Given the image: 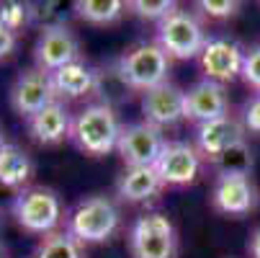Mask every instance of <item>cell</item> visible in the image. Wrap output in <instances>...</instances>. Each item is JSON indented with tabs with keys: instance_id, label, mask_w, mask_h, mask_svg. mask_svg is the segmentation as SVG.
I'll list each match as a JSON object with an SVG mask.
<instances>
[{
	"instance_id": "8992f818",
	"label": "cell",
	"mask_w": 260,
	"mask_h": 258,
	"mask_svg": "<svg viewBox=\"0 0 260 258\" xmlns=\"http://www.w3.org/2000/svg\"><path fill=\"white\" fill-rule=\"evenodd\" d=\"M170 57L157 42H139L132 44L121 57L119 67L124 78L137 93H147L162 83H170Z\"/></svg>"
},
{
	"instance_id": "f1b7e54d",
	"label": "cell",
	"mask_w": 260,
	"mask_h": 258,
	"mask_svg": "<svg viewBox=\"0 0 260 258\" xmlns=\"http://www.w3.org/2000/svg\"><path fill=\"white\" fill-rule=\"evenodd\" d=\"M13 49H16V34L0 23V60H6Z\"/></svg>"
},
{
	"instance_id": "52a82bcc",
	"label": "cell",
	"mask_w": 260,
	"mask_h": 258,
	"mask_svg": "<svg viewBox=\"0 0 260 258\" xmlns=\"http://www.w3.org/2000/svg\"><path fill=\"white\" fill-rule=\"evenodd\" d=\"M165 145H168L165 132L142 119V122H132L121 127L116 153L121 155L126 168H147L160 160Z\"/></svg>"
},
{
	"instance_id": "e0dca14e",
	"label": "cell",
	"mask_w": 260,
	"mask_h": 258,
	"mask_svg": "<svg viewBox=\"0 0 260 258\" xmlns=\"http://www.w3.org/2000/svg\"><path fill=\"white\" fill-rule=\"evenodd\" d=\"M165 183L155 165L147 168H124L116 181V202L119 204H147L162 194Z\"/></svg>"
},
{
	"instance_id": "5b68a950",
	"label": "cell",
	"mask_w": 260,
	"mask_h": 258,
	"mask_svg": "<svg viewBox=\"0 0 260 258\" xmlns=\"http://www.w3.org/2000/svg\"><path fill=\"white\" fill-rule=\"evenodd\" d=\"M180 240L173 219L162 212H144L129 227L132 258H178Z\"/></svg>"
},
{
	"instance_id": "9c48e42d",
	"label": "cell",
	"mask_w": 260,
	"mask_h": 258,
	"mask_svg": "<svg viewBox=\"0 0 260 258\" xmlns=\"http://www.w3.org/2000/svg\"><path fill=\"white\" fill-rule=\"evenodd\" d=\"M257 207V189L250 173H216L211 209L224 217H247Z\"/></svg>"
},
{
	"instance_id": "484cf974",
	"label": "cell",
	"mask_w": 260,
	"mask_h": 258,
	"mask_svg": "<svg viewBox=\"0 0 260 258\" xmlns=\"http://www.w3.org/2000/svg\"><path fill=\"white\" fill-rule=\"evenodd\" d=\"M196 8L201 11V16L216 21H227L240 13V3H235V0H201Z\"/></svg>"
},
{
	"instance_id": "ac0fdd59",
	"label": "cell",
	"mask_w": 260,
	"mask_h": 258,
	"mask_svg": "<svg viewBox=\"0 0 260 258\" xmlns=\"http://www.w3.org/2000/svg\"><path fill=\"white\" fill-rule=\"evenodd\" d=\"M52 85H54L57 101H62V103L93 96V91H95V67H90L83 60L70 62V65L59 67L57 72H52Z\"/></svg>"
},
{
	"instance_id": "9a60e30c",
	"label": "cell",
	"mask_w": 260,
	"mask_h": 258,
	"mask_svg": "<svg viewBox=\"0 0 260 258\" xmlns=\"http://www.w3.org/2000/svg\"><path fill=\"white\" fill-rule=\"evenodd\" d=\"M245 127L237 117L227 114V117H219L214 122H206V124H199L196 127V150L201 153L204 160L214 163L216 158H221L230 147L245 142Z\"/></svg>"
},
{
	"instance_id": "30bf717a",
	"label": "cell",
	"mask_w": 260,
	"mask_h": 258,
	"mask_svg": "<svg viewBox=\"0 0 260 258\" xmlns=\"http://www.w3.org/2000/svg\"><path fill=\"white\" fill-rule=\"evenodd\" d=\"M80 60V42L78 34L67 23H54L42 28L39 39L34 44V62L44 72H57L59 67Z\"/></svg>"
},
{
	"instance_id": "5bb4252c",
	"label": "cell",
	"mask_w": 260,
	"mask_h": 258,
	"mask_svg": "<svg viewBox=\"0 0 260 258\" xmlns=\"http://www.w3.org/2000/svg\"><path fill=\"white\" fill-rule=\"evenodd\" d=\"M227 114H230L227 85L204 78L185 91V119L196 122V127L214 122L219 117H227Z\"/></svg>"
},
{
	"instance_id": "f546056e",
	"label": "cell",
	"mask_w": 260,
	"mask_h": 258,
	"mask_svg": "<svg viewBox=\"0 0 260 258\" xmlns=\"http://www.w3.org/2000/svg\"><path fill=\"white\" fill-rule=\"evenodd\" d=\"M247 253H250V258H260V225L252 230V235L247 240Z\"/></svg>"
},
{
	"instance_id": "4fadbf2b",
	"label": "cell",
	"mask_w": 260,
	"mask_h": 258,
	"mask_svg": "<svg viewBox=\"0 0 260 258\" xmlns=\"http://www.w3.org/2000/svg\"><path fill=\"white\" fill-rule=\"evenodd\" d=\"M142 114L147 124H152L162 132L178 127L185 119V91H180L173 83H162L142 93Z\"/></svg>"
},
{
	"instance_id": "6da1fadb",
	"label": "cell",
	"mask_w": 260,
	"mask_h": 258,
	"mask_svg": "<svg viewBox=\"0 0 260 258\" xmlns=\"http://www.w3.org/2000/svg\"><path fill=\"white\" fill-rule=\"evenodd\" d=\"M64 230L83 245L106 243L121 230V207L108 194L83 196L67 212Z\"/></svg>"
},
{
	"instance_id": "603a6c76",
	"label": "cell",
	"mask_w": 260,
	"mask_h": 258,
	"mask_svg": "<svg viewBox=\"0 0 260 258\" xmlns=\"http://www.w3.org/2000/svg\"><path fill=\"white\" fill-rule=\"evenodd\" d=\"M211 165L216 168V173H250L252 170V153H250L247 142H240V145L230 147L221 158H216Z\"/></svg>"
},
{
	"instance_id": "8fae6325",
	"label": "cell",
	"mask_w": 260,
	"mask_h": 258,
	"mask_svg": "<svg viewBox=\"0 0 260 258\" xmlns=\"http://www.w3.org/2000/svg\"><path fill=\"white\" fill-rule=\"evenodd\" d=\"M245 52L247 49L237 39H232V36H209L199 62H201V70L209 80L227 85L242 75Z\"/></svg>"
},
{
	"instance_id": "ba28073f",
	"label": "cell",
	"mask_w": 260,
	"mask_h": 258,
	"mask_svg": "<svg viewBox=\"0 0 260 258\" xmlns=\"http://www.w3.org/2000/svg\"><path fill=\"white\" fill-rule=\"evenodd\" d=\"M11 108L21 117V119H31L42 111V108H47L49 103L57 101V93H54V85H52V75L39 67H26L21 70L13 85H11Z\"/></svg>"
},
{
	"instance_id": "1f68e13d",
	"label": "cell",
	"mask_w": 260,
	"mask_h": 258,
	"mask_svg": "<svg viewBox=\"0 0 260 258\" xmlns=\"http://www.w3.org/2000/svg\"><path fill=\"white\" fill-rule=\"evenodd\" d=\"M6 147V134H3V129H0V150Z\"/></svg>"
},
{
	"instance_id": "277c9868",
	"label": "cell",
	"mask_w": 260,
	"mask_h": 258,
	"mask_svg": "<svg viewBox=\"0 0 260 258\" xmlns=\"http://www.w3.org/2000/svg\"><path fill=\"white\" fill-rule=\"evenodd\" d=\"M170 60H193L201 57L209 34L196 11L175 8L168 18L157 23V39H155Z\"/></svg>"
},
{
	"instance_id": "7c38bea8",
	"label": "cell",
	"mask_w": 260,
	"mask_h": 258,
	"mask_svg": "<svg viewBox=\"0 0 260 258\" xmlns=\"http://www.w3.org/2000/svg\"><path fill=\"white\" fill-rule=\"evenodd\" d=\"M204 158L196 150L193 142L173 139L165 145L160 160L155 163V170L160 173L165 186H188L201 176Z\"/></svg>"
},
{
	"instance_id": "cb8c5ba5",
	"label": "cell",
	"mask_w": 260,
	"mask_h": 258,
	"mask_svg": "<svg viewBox=\"0 0 260 258\" xmlns=\"http://www.w3.org/2000/svg\"><path fill=\"white\" fill-rule=\"evenodd\" d=\"M175 8H180V6L173 3V0H132V3H126L129 13H134L142 21H155V23L168 18Z\"/></svg>"
},
{
	"instance_id": "ffe728a7",
	"label": "cell",
	"mask_w": 260,
	"mask_h": 258,
	"mask_svg": "<svg viewBox=\"0 0 260 258\" xmlns=\"http://www.w3.org/2000/svg\"><path fill=\"white\" fill-rule=\"evenodd\" d=\"M134 93L137 91L124 78V72L119 67V60H111V62L95 67V91H93V96H98V103L116 108V106L126 103Z\"/></svg>"
},
{
	"instance_id": "7402d4cb",
	"label": "cell",
	"mask_w": 260,
	"mask_h": 258,
	"mask_svg": "<svg viewBox=\"0 0 260 258\" xmlns=\"http://www.w3.org/2000/svg\"><path fill=\"white\" fill-rule=\"evenodd\" d=\"M34 258H85V245L62 227L42 238V243L34 250Z\"/></svg>"
},
{
	"instance_id": "83f0119b",
	"label": "cell",
	"mask_w": 260,
	"mask_h": 258,
	"mask_svg": "<svg viewBox=\"0 0 260 258\" xmlns=\"http://www.w3.org/2000/svg\"><path fill=\"white\" fill-rule=\"evenodd\" d=\"M240 122H242L247 134H260V93H255L245 101Z\"/></svg>"
},
{
	"instance_id": "3957f363",
	"label": "cell",
	"mask_w": 260,
	"mask_h": 258,
	"mask_svg": "<svg viewBox=\"0 0 260 258\" xmlns=\"http://www.w3.org/2000/svg\"><path fill=\"white\" fill-rule=\"evenodd\" d=\"M11 214L21 230H26L31 235H42V238L62 230L59 225L67 217L59 194L49 186H28V189L18 191L13 199Z\"/></svg>"
},
{
	"instance_id": "44dd1931",
	"label": "cell",
	"mask_w": 260,
	"mask_h": 258,
	"mask_svg": "<svg viewBox=\"0 0 260 258\" xmlns=\"http://www.w3.org/2000/svg\"><path fill=\"white\" fill-rule=\"evenodd\" d=\"M72 8L80 21L93 26H111L126 13V3L121 0H78Z\"/></svg>"
},
{
	"instance_id": "d4e9b609",
	"label": "cell",
	"mask_w": 260,
	"mask_h": 258,
	"mask_svg": "<svg viewBox=\"0 0 260 258\" xmlns=\"http://www.w3.org/2000/svg\"><path fill=\"white\" fill-rule=\"evenodd\" d=\"M0 23L8 26L13 34H18L23 26L34 23L31 6L28 3H16V0H11V3H0Z\"/></svg>"
},
{
	"instance_id": "7a4b0ae2",
	"label": "cell",
	"mask_w": 260,
	"mask_h": 258,
	"mask_svg": "<svg viewBox=\"0 0 260 258\" xmlns=\"http://www.w3.org/2000/svg\"><path fill=\"white\" fill-rule=\"evenodd\" d=\"M121 122L116 108L103 106V103H88L85 108L72 117L70 142L78 147L80 153L90 158H103L116 150L119 137H121Z\"/></svg>"
},
{
	"instance_id": "2e32d148",
	"label": "cell",
	"mask_w": 260,
	"mask_h": 258,
	"mask_svg": "<svg viewBox=\"0 0 260 258\" xmlns=\"http://www.w3.org/2000/svg\"><path fill=\"white\" fill-rule=\"evenodd\" d=\"M26 129H28V137L42 145V147H54L64 139H70V129H72V114L67 103L62 101H54L49 103L47 108H42L36 117H31L26 122Z\"/></svg>"
},
{
	"instance_id": "4dcf8cb0",
	"label": "cell",
	"mask_w": 260,
	"mask_h": 258,
	"mask_svg": "<svg viewBox=\"0 0 260 258\" xmlns=\"http://www.w3.org/2000/svg\"><path fill=\"white\" fill-rule=\"evenodd\" d=\"M0 258H8V248H6L3 240H0Z\"/></svg>"
},
{
	"instance_id": "d6986e66",
	"label": "cell",
	"mask_w": 260,
	"mask_h": 258,
	"mask_svg": "<svg viewBox=\"0 0 260 258\" xmlns=\"http://www.w3.org/2000/svg\"><path fill=\"white\" fill-rule=\"evenodd\" d=\"M34 173H36L34 158L23 147L6 142V147L0 150V186L18 194V191L28 189Z\"/></svg>"
},
{
	"instance_id": "4316f807",
	"label": "cell",
	"mask_w": 260,
	"mask_h": 258,
	"mask_svg": "<svg viewBox=\"0 0 260 258\" xmlns=\"http://www.w3.org/2000/svg\"><path fill=\"white\" fill-rule=\"evenodd\" d=\"M252 91L260 93V44L250 47L245 52V62H242V75H240Z\"/></svg>"
}]
</instances>
